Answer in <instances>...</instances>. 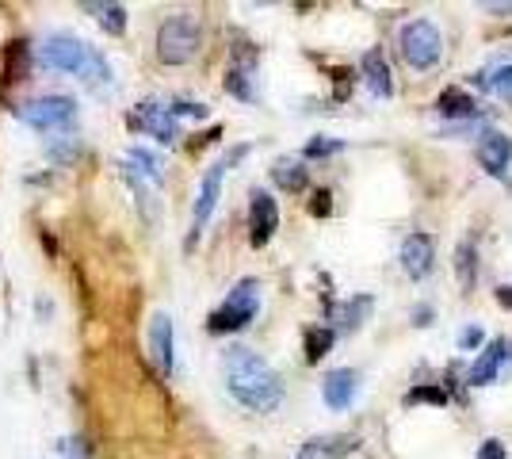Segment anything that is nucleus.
I'll return each instance as SVG.
<instances>
[{
    "instance_id": "1",
    "label": "nucleus",
    "mask_w": 512,
    "mask_h": 459,
    "mask_svg": "<svg viewBox=\"0 0 512 459\" xmlns=\"http://www.w3.org/2000/svg\"><path fill=\"white\" fill-rule=\"evenodd\" d=\"M222 368H226V391L234 394L245 410L272 414L279 402H283V379L253 349H245V345L226 349L222 352Z\"/></svg>"
},
{
    "instance_id": "2",
    "label": "nucleus",
    "mask_w": 512,
    "mask_h": 459,
    "mask_svg": "<svg viewBox=\"0 0 512 459\" xmlns=\"http://www.w3.org/2000/svg\"><path fill=\"white\" fill-rule=\"evenodd\" d=\"M35 62L43 69H50V73L81 77L92 88L111 81V66H107L104 54L96 46H88L85 39L69 35V31H50V35H43L39 46H35Z\"/></svg>"
},
{
    "instance_id": "3",
    "label": "nucleus",
    "mask_w": 512,
    "mask_h": 459,
    "mask_svg": "<svg viewBox=\"0 0 512 459\" xmlns=\"http://www.w3.org/2000/svg\"><path fill=\"white\" fill-rule=\"evenodd\" d=\"M249 153V146H234L230 153H222L218 161H214L211 169L203 173V180H199V188H195V203H192V230H188V249H192L195 241L203 238V230H207V222H211L214 207H218V199H222V180H226V173L234 169L237 161Z\"/></svg>"
},
{
    "instance_id": "4",
    "label": "nucleus",
    "mask_w": 512,
    "mask_h": 459,
    "mask_svg": "<svg viewBox=\"0 0 512 459\" xmlns=\"http://www.w3.org/2000/svg\"><path fill=\"white\" fill-rule=\"evenodd\" d=\"M256 314H260V280L245 276L226 291L222 306L207 318V329L211 333H241V329L253 326Z\"/></svg>"
},
{
    "instance_id": "5",
    "label": "nucleus",
    "mask_w": 512,
    "mask_h": 459,
    "mask_svg": "<svg viewBox=\"0 0 512 459\" xmlns=\"http://www.w3.org/2000/svg\"><path fill=\"white\" fill-rule=\"evenodd\" d=\"M16 119L39 134H65L77 123V100L62 96V92H46L35 100H23L16 108Z\"/></svg>"
},
{
    "instance_id": "6",
    "label": "nucleus",
    "mask_w": 512,
    "mask_h": 459,
    "mask_svg": "<svg viewBox=\"0 0 512 459\" xmlns=\"http://www.w3.org/2000/svg\"><path fill=\"white\" fill-rule=\"evenodd\" d=\"M199 43H203V31H199V20L188 16V12L169 16L157 27V58L165 66H188L199 54Z\"/></svg>"
},
{
    "instance_id": "7",
    "label": "nucleus",
    "mask_w": 512,
    "mask_h": 459,
    "mask_svg": "<svg viewBox=\"0 0 512 459\" xmlns=\"http://www.w3.org/2000/svg\"><path fill=\"white\" fill-rule=\"evenodd\" d=\"M398 46H402V58H406L409 69H432L444 54V39L440 31L428 20H409L402 31H398Z\"/></svg>"
},
{
    "instance_id": "8",
    "label": "nucleus",
    "mask_w": 512,
    "mask_h": 459,
    "mask_svg": "<svg viewBox=\"0 0 512 459\" xmlns=\"http://www.w3.org/2000/svg\"><path fill=\"white\" fill-rule=\"evenodd\" d=\"M127 123L134 127V131L157 138L161 146H172V142L180 138V123H176V115L169 111V104H153V100H146V104H138V108L130 111Z\"/></svg>"
},
{
    "instance_id": "9",
    "label": "nucleus",
    "mask_w": 512,
    "mask_h": 459,
    "mask_svg": "<svg viewBox=\"0 0 512 459\" xmlns=\"http://www.w3.org/2000/svg\"><path fill=\"white\" fill-rule=\"evenodd\" d=\"M276 230H279V203L272 199V192L256 188L253 196H249V241H253V249H264L268 241L276 238Z\"/></svg>"
},
{
    "instance_id": "10",
    "label": "nucleus",
    "mask_w": 512,
    "mask_h": 459,
    "mask_svg": "<svg viewBox=\"0 0 512 459\" xmlns=\"http://www.w3.org/2000/svg\"><path fill=\"white\" fill-rule=\"evenodd\" d=\"M150 360L165 379L176 372V333H172V318L165 310H157L150 322Z\"/></svg>"
},
{
    "instance_id": "11",
    "label": "nucleus",
    "mask_w": 512,
    "mask_h": 459,
    "mask_svg": "<svg viewBox=\"0 0 512 459\" xmlns=\"http://www.w3.org/2000/svg\"><path fill=\"white\" fill-rule=\"evenodd\" d=\"M505 360H512V341H509V337H493L490 345L478 352V360L470 364L467 383H470V387H486V383H493Z\"/></svg>"
},
{
    "instance_id": "12",
    "label": "nucleus",
    "mask_w": 512,
    "mask_h": 459,
    "mask_svg": "<svg viewBox=\"0 0 512 459\" xmlns=\"http://www.w3.org/2000/svg\"><path fill=\"white\" fill-rule=\"evenodd\" d=\"M256 50L249 43H241L234 50V66L226 73V92L237 100H256Z\"/></svg>"
},
{
    "instance_id": "13",
    "label": "nucleus",
    "mask_w": 512,
    "mask_h": 459,
    "mask_svg": "<svg viewBox=\"0 0 512 459\" xmlns=\"http://www.w3.org/2000/svg\"><path fill=\"white\" fill-rule=\"evenodd\" d=\"M402 268H406L409 280H425L428 272H432V261H436V241L428 238V234H409L402 241Z\"/></svg>"
},
{
    "instance_id": "14",
    "label": "nucleus",
    "mask_w": 512,
    "mask_h": 459,
    "mask_svg": "<svg viewBox=\"0 0 512 459\" xmlns=\"http://www.w3.org/2000/svg\"><path fill=\"white\" fill-rule=\"evenodd\" d=\"M356 391H360V372H352V368H337L321 379V398L329 410H348Z\"/></svg>"
},
{
    "instance_id": "15",
    "label": "nucleus",
    "mask_w": 512,
    "mask_h": 459,
    "mask_svg": "<svg viewBox=\"0 0 512 459\" xmlns=\"http://www.w3.org/2000/svg\"><path fill=\"white\" fill-rule=\"evenodd\" d=\"M478 161L490 176H505L512 161V138L501 131H486L478 134Z\"/></svg>"
},
{
    "instance_id": "16",
    "label": "nucleus",
    "mask_w": 512,
    "mask_h": 459,
    "mask_svg": "<svg viewBox=\"0 0 512 459\" xmlns=\"http://www.w3.org/2000/svg\"><path fill=\"white\" fill-rule=\"evenodd\" d=\"M360 448V437L352 433H325V437H310L299 448V459H344Z\"/></svg>"
},
{
    "instance_id": "17",
    "label": "nucleus",
    "mask_w": 512,
    "mask_h": 459,
    "mask_svg": "<svg viewBox=\"0 0 512 459\" xmlns=\"http://www.w3.org/2000/svg\"><path fill=\"white\" fill-rule=\"evenodd\" d=\"M360 69L367 88H371V96H394V81H390V66H386L383 50H367Z\"/></svg>"
},
{
    "instance_id": "18",
    "label": "nucleus",
    "mask_w": 512,
    "mask_h": 459,
    "mask_svg": "<svg viewBox=\"0 0 512 459\" xmlns=\"http://www.w3.org/2000/svg\"><path fill=\"white\" fill-rule=\"evenodd\" d=\"M123 173L134 176V180H150V184H161V180H165V169H161L157 153H153V150H142V146H134V150H127V161H123Z\"/></svg>"
},
{
    "instance_id": "19",
    "label": "nucleus",
    "mask_w": 512,
    "mask_h": 459,
    "mask_svg": "<svg viewBox=\"0 0 512 459\" xmlns=\"http://www.w3.org/2000/svg\"><path fill=\"white\" fill-rule=\"evenodd\" d=\"M436 111L444 119H478V100L467 96L463 88H444L440 100H436Z\"/></svg>"
},
{
    "instance_id": "20",
    "label": "nucleus",
    "mask_w": 512,
    "mask_h": 459,
    "mask_svg": "<svg viewBox=\"0 0 512 459\" xmlns=\"http://www.w3.org/2000/svg\"><path fill=\"white\" fill-rule=\"evenodd\" d=\"M272 180H276L283 192H306V184H310V173H306V165L295 161V157H279L276 165H272Z\"/></svg>"
},
{
    "instance_id": "21",
    "label": "nucleus",
    "mask_w": 512,
    "mask_h": 459,
    "mask_svg": "<svg viewBox=\"0 0 512 459\" xmlns=\"http://www.w3.org/2000/svg\"><path fill=\"white\" fill-rule=\"evenodd\" d=\"M371 310H375V299H371V295H356V299H348L344 306H337L333 318H337V326H341L344 333H356V329L371 318Z\"/></svg>"
},
{
    "instance_id": "22",
    "label": "nucleus",
    "mask_w": 512,
    "mask_h": 459,
    "mask_svg": "<svg viewBox=\"0 0 512 459\" xmlns=\"http://www.w3.org/2000/svg\"><path fill=\"white\" fill-rule=\"evenodd\" d=\"M88 12H96V20L107 35H123L127 31V8L123 4H85Z\"/></svg>"
},
{
    "instance_id": "23",
    "label": "nucleus",
    "mask_w": 512,
    "mask_h": 459,
    "mask_svg": "<svg viewBox=\"0 0 512 459\" xmlns=\"http://www.w3.org/2000/svg\"><path fill=\"white\" fill-rule=\"evenodd\" d=\"M455 272H459V287L470 291L474 287V276H478V261H474V241H459L455 249Z\"/></svg>"
},
{
    "instance_id": "24",
    "label": "nucleus",
    "mask_w": 512,
    "mask_h": 459,
    "mask_svg": "<svg viewBox=\"0 0 512 459\" xmlns=\"http://www.w3.org/2000/svg\"><path fill=\"white\" fill-rule=\"evenodd\" d=\"M333 329L329 326H314V329H306V364H318L325 352L333 349Z\"/></svg>"
},
{
    "instance_id": "25",
    "label": "nucleus",
    "mask_w": 512,
    "mask_h": 459,
    "mask_svg": "<svg viewBox=\"0 0 512 459\" xmlns=\"http://www.w3.org/2000/svg\"><path fill=\"white\" fill-rule=\"evenodd\" d=\"M417 402L448 406V402H451V391H448V387H413V391H406V406H417Z\"/></svg>"
},
{
    "instance_id": "26",
    "label": "nucleus",
    "mask_w": 512,
    "mask_h": 459,
    "mask_svg": "<svg viewBox=\"0 0 512 459\" xmlns=\"http://www.w3.org/2000/svg\"><path fill=\"white\" fill-rule=\"evenodd\" d=\"M341 150H344L341 138H325V134L306 142V157H329V153H341Z\"/></svg>"
},
{
    "instance_id": "27",
    "label": "nucleus",
    "mask_w": 512,
    "mask_h": 459,
    "mask_svg": "<svg viewBox=\"0 0 512 459\" xmlns=\"http://www.w3.org/2000/svg\"><path fill=\"white\" fill-rule=\"evenodd\" d=\"M490 88L512 108V66H501V69H497V73L490 77Z\"/></svg>"
},
{
    "instance_id": "28",
    "label": "nucleus",
    "mask_w": 512,
    "mask_h": 459,
    "mask_svg": "<svg viewBox=\"0 0 512 459\" xmlns=\"http://www.w3.org/2000/svg\"><path fill=\"white\" fill-rule=\"evenodd\" d=\"M329 211H333V196L321 188V192H314V199H310V215H314V219H325Z\"/></svg>"
},
{
    "instance_id": "29",
    "label": "nucleus",
    "mask_w": 512,
    "mask_h": 459,
    "mask_svg": "<svg viewBox=\"0 0 512 459\" xmlns=\"http://www.w3.org/2000/svg\"><path fill=\"white\" fill-rule=\"evenodd\" d=\"M169 111L176 115V119H180V115H195V119H203V115H207V108H203V104H192V100H172Z\"/></svg>"
},
{
    "instance_id": "30",
    "label": "nucleus",
    "mask_w": 512,
    "mask_h": 459,
    "mask_svg": "<svg viewBox=\"0 0 512 459\" xmlns=\"http://www.w3.org/2000/svg\"><path fill=\"white\" fill-rule=\"evenodd\" d=\"M478 459H509V452H505L501 440H486V444L478 448Z\"/></svg>"
},
{
    "instance_id": "31",
    "label": "nucleus",
    "mask_w": 512,
    "mask_h": 459,
    "mask_svg": "<svg viewBox=\"0 0 512 459\" xmlns=\"http://www.w3.org/2000/svg\"><path fill=\"white\" fill-rule=\"evenodd\" d=\"M459 345H463V349H478V345H482V329L467 326L463 329V337H459Z\"/></svg>"
},
{
    "instance_id": "32",
    "label": "nucleus",
    "mask_w": 512,
    "mask_h": 459,
    "mask_svg": "<svg viewBox=\"0 0 512 459\" xmlns=\"http://www.w3.org/2000/svg\"><path fill=\"white\" fill-rule=\"evenodd\" d=\"M65 456H69V459H85V448H81V440H65Z\"/></svg>"
},
{
    "instance_id": "33",
    "label": "nucleus",
    "mask_w": 512,
    "mask_h": 459,
    "mask_svg": "<svg viewBox=\"0 0 512 459\" xmlns=\"http://www.w3.org/2000/svg\"><path fill=\"white\" fill-rule=\"evenodd\" d=\"M413 322H417V326H432V306H421V310H413Z\"/></svg>"
},
{
    "instance_id": "34",
    "label": "nucleus",
    "mask_w": 512,
    "mask_h": 459,
    "mask_svg": "<svg viewBox=\"0 0 512 459\" xmlns=\"http://www.w3.org/2000/svg\"><path fill=\"white\" fill-rule=\"evenodd\" d=\"M497 303H501V306H509V310H512V287H509V284H501V287H497Z\"/></svg>"
}]
</instances>
